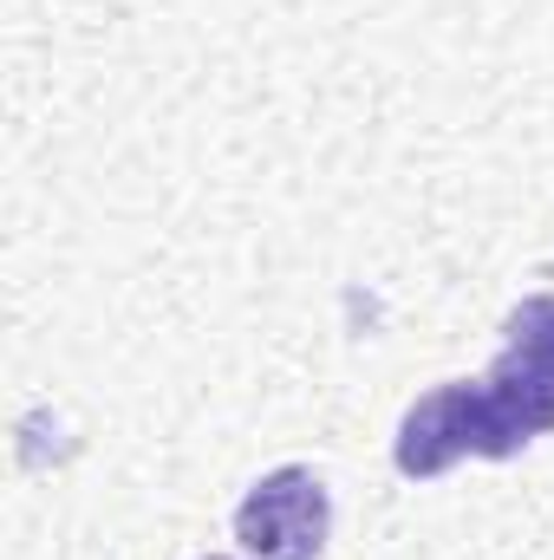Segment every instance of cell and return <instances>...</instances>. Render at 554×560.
Segmentation results:
<instances>
[{"instance_id": "6da1fadb", "label": "cell", "mask_w": 554, "mask_h": 560, "mask_svg": "<svg viewBox=\"0 0 554 560\" xmlns=\"http://www.w3.org/2000/svg\"><path fill=\"white\" fill-rule=\"evenodd\" d=\"M326 535H333V495L307 463L268 469L235 509V541L255 560H320Z\"/></svg>"}, {"instance_id": "7a4b0ae2", "label": "cell", "mask_w": 554, "mask_h": 560, "mask_svg": "<svg viewBox=\"0 0 554 560\" xmlns=\"http://www.w3.org/2000/svg\"><path fill=\"white\" fill-rule=\"evenodd\" d=\"M463 456H489L476 378H450V385L424 392L412 411H405L399 436H392V463H399V476H412V482L443 476V469L463 463Z\"/></svg>"}, {"instance_id": "3957f363", "label": "cell", "mask_w": 554, "mask_h": 560, "mask_svg": "<svg viewBox=\"0 0 554 560\" xmlns=\"http://www.w3.org/2000/svg\"><path fill=\"white\" fill-rule=\"evenodd\" d=\"M483 392V430H489V463L516 456L522 443L554 430V372H542L522 352H496V365L476 378Z\"/></svg>"}, {"instance_id": "277c9868", "label": "cell", "mask_w": 554, "mask_h": 560, "mask_svg": "<svg viewBox=\"0 0 554 560\" xmlns=\"http://www.w3.org/2000/svg\"><path fill=\"white\" fill-rule=\"evenodd\" d=\"M503 352L535 359L542 372H554V293H529L509 319H503Z\"/></svg>"}, {"instance_id": "5b68a950", "label": "cell", "mask_w": 554, "mask_h": 560, "mask_svg": "<svg viewBox=\"0 0 554 560\" xmlns=\"http://www.w3.org/2000/svg\"><path fill=\"white\" fill-rule=\"evenodd\" d=\"M203 560H235V555H203Z\"/></svg>"}]
</instances>
